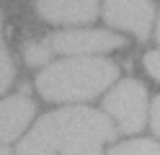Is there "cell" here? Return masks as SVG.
Listing matches in <instances>:
<instances>
[{"instance_id":"cell-2","label":"cell","mask_w":160,"mask_h":155,"mask_svg":"<svg viewBox=\"0 0 160 155\" xmlns=\"http://www.w3.org/2000/svg\"><path fill=\"white\" fill-rule=\"evenodd\" d=\"M119 78V67L108 59L72 57L39 72L36 88L49 101H88Z\"/></svg>"},{"instance_id":"cell-3","label":"cell","mask_w":160,"mask_h":155,"mask_svg":"<svg viewBox=\"0 0 160 155\" xmlns=\"http://www.w3.org/2000/svg\"><path fill=\"white\" fill-rule=\"evenodd\" d=\"M103 109L116 119L119 129L127 134H134L145 127L147 114V90L137 80H124L106 96Z\"/></svg>"},{"instance_id":"cell-9","label":"cell","mask_w":160,"mask_h":155,"mask_svg":"<svg viewBox=\"0 0 160 155\" xmlns=\"http://www.w3.org/2000/svg\"><path fill=\"white\" fill-rule=\"evenodd\" d=\"M52 41L44 39V41H31V44L23 47V57L28 65H42V62H49V57H52Z\"/></svg>"},{"instance_id":"cell-10","label":"cell","mask_w":160,"mask_h":155,"mask_svg":"<svg viewBox=\"0 0 160 155\" xmlns=\"http://www.w3.org/2000/svg\"><path fill=\"white\" fill-rule=\"evenodd\" d=\"M11 80H13V65L5 52V44H3V18H0V93L8 90Z\"/></svg>"},{"instance_id":"cell-8","label":"cell","mask_w":160,"mask_h":155,"mask_svg":"<svg viewBox=\"0 0 160 155\" xmlns=\"http://www.w3.org/2000/svg\"><path fill=\"white\" fill-rule=\"evenodd\" d=\"M108 155H160V145L150 140H134V142H124L114 147Z\"/></svg>"},{"instance_id":"cell-12","label":"cell","mask_w":160,"mask_h":155,"mask_svg":"<svg viewBox=\"0 0 160 155\" xmlns=\"http://www.w3.org/2000/svg\"><path fill=\"white\" fill-rule=\"evenodd\" d=\"M62 155H101V145H91V147H78V150H70Z\"/></svg>"},{"instance_id":"cell-5","label":"cell","mask_w":160,"mask_h":155,"mask_svg":"<svg viewBox=\"0 0 160 155\" xmlns=\"http://www.w3.org/2000/svg\"><path fill=\"white\" fill-rule=\"evenodd\" d=\"M52 49L62 54H98L124 47V39L108 31H59L52 39Z\"/></svg>"},{"instance_id":"cell-11","label":"cell","mask_w":160,"mask_h":155,"mask_svg":"<svg viewBox=\"0 0 160 155\" xmlns=\"http://www.w3.org/2000/svg\"><path fill=\"white\" fill-rule=\"evenodd\" d=\"M145 70L155 80H160V52H150V54L145 57Z\"/></svg>"},{"instance_id":"cell-4","label":"cell","mask_w":160,"mask_h":155,"mask_svg":"<svg viewBox=\"0 0 160 155\" xmlns=\"http://www.w3.org/2000/svg\"><path fill=\"white\" fill-rule=\"evenodd\" d=\"M103 21L145 39L152 28L155 10L150 0H103Z\"/></svg>"},{"instance_id":"cell-13","label":"cell","mask_w":160,"mask_h":155,"mask_svg":"<svg viewBox=\"0 0 160 155\" xmlns=\"http://www.w3.org/2000/svg\"><path fill=\"white\" fill-rule=\"evenodd\" d=\"M152 129H155V134H160V96L152 103Z\"/></svg>"},{"instance_id":"cell-7","label":"cell","mask_w":160,"mask_h":155,"mask_svg":"<svg viewBox=\"0 0 160 155\" xmlns=\"http://www.w3.org/2000/svg\"><path fill=\"white\" fill-rule=\"evenodd\" d=\"M34 116V103L26 96L0 101V140H16Z\"/></svg>"},{"instance_id":"cell-15","label":"cell","mask_w":160,"mask_h":155,"mask_svg":"<svg viewBox=\"0 0 160 155\" xmlns=\"http://www.w3.org/2000/svg\"><path fill=\"white\" fill-rule=\"evenodd\" d=\"M158 41H160V21H158Z\"/></svg>"},{"instance_id":"cell-6","label":"cell","mask_w":160,"mask_h":155,"mask_svg":"<svg viewBox=\"0 0 160 155\" xmlns=\"http://www.w3.org/2000/svg\"><path fill=\"white\" fill-rule=\"evenodd\" d=\"M39 16L52 23H85L98 16V3L85 0H36Z\"/></svg>"},{"instance_id":"cell-14","label":"cell","mask_w":160,"mask_h":155,"mask_svg":"<svg viewBox=\"0 0 160 155\" xmlns=\"http://www.w3.org/2000/svg\"><path fill=\"white\" fill-rule=\"evenodd\" d=\"M0 155H11V150H8L5 145H0Z\"/></svg>"},{"instance_id":"cell-1","label":"cell","mask_w":160,"mask_h":155,"mask_svg":"<svg viewBox=\"0 0 160 155\" xmlns=\"http://www.w3.org/2000/svg\"><path fill=\"white\" fill-rule=\"evenodd\" d=\"M114 140V124L96 109H59L42 116L28 137L18 145V155H62Z\"/></svg>"}]
</instances>
